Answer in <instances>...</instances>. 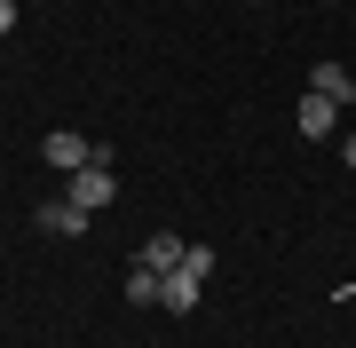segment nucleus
<instances>
[{
	"mask_svg": "<svg viewBox=\"0 0 356 348\" xmlns=\"http://www.w3.org/2000/svg\"><path fill=\"white\" fill-rule=\"evenodd\" d=\"M64 198H72L79 214H103V206H111V198H119V174H111V151H95L88 167H79V174L64 182Z\"/></svg>",
	"mask_w": 356,
	"mask_h": 348,
	"instance_id": "obj_1",
	"label": "nucleus"
},
{
	"mask_svg": "<svg viewBox=\"0 0 356 348\" xmlns=\"http://www.w3.org/2000/svg\"><path fill=\"white\" fill-rule=\"evenodd\" d=\"M40 158H48L56 174H79V167H88V158H95V142L79 135V127H56L48 142H40Z\"/></svg>",
	"mask_w": 356,
	"mask_h": 348,
	"instance_id": "obj_2",
	"label": "nucleus"
},
{
	"mask_svg": "<svg viewBox=\"0 0 356 348\" xmlns=\"http://www.w3.org/2000/svg\"><path fill=\"white\" fill-rule=\"evenodd\" d=\"M206 301V277L198 270H166V293H159V309H175V317H191Z\"/></svg>",
	"mask_w": 356,
	"mask_h": 348,
	"instance_id": "obj_3",
	"label": "nucleus"
},
{
	"mask_svg": "<svg viewBox=\"0 0 356 348\" xmlns=\"http://www.w3.org/2000/svg\"><path fill=\"white\" fill-rule=\"evenodd\" d=\"M293 119H301V135H309V142H325V135H332V119H341V103H332V95H317V88H309L301 103H293Z\"/></svg>",
	"mask_w": 356,
	"mask_h": 348,
	"instance_id": "obj_4",
	"label": "nucleus"
},
{
	"mask_svg": "<svg viewBox=\"0 0 356 348\" xmlns=\"http://www.w3.org/2000/svg\"><path fill=\"white\" fill-rule=\"evenodd\" d=\"M182 254H191V238L159 230V238H143V254H135V261H143V270H159V277H166V270H182Z\"/></svg>",
	"mask_w": 356,
	"mask_h": 348,
	"instance_id": "obj_5",
	"label": "nucleus"
},
{
	"mask_svg": "<svg viewBox=\"0 0 356 348\" xmlns=\"http://www.w3.org/2000/svg\"><path fill=\"white\" fill-rule=\"evenodd\" d=\"M88 222L95 214H79L72 198H48V206H40V230H48V238H88Z\"/></svg>",
	"mask_w": 356,
	"mask_h": 348,
	"instance_id": "obj_6",
	"label": "nucleus"
},
{
	"mask_svg": "<svg viewBox=\"0 0 356 348\" xmlns=\"http://www.w3.org/2000/svg\"><path fill=\"white\" fill-rule=\"evenodd\" d=\"M309 88H317V95H332L341 111L356 103V72H348V64H317V79H309Z\"/></svg>",
	"mask_w": 356,
	"mask_h": 348,
	"instance_id": "obj_7",
	"label": "nucleus"
},
{
	"mask_svg": "<svg viewBox=\"0 0 356 348\" xmlns=\"http://www.w3.org/2000/svg\"><path fill=\"white\" fill-rule=\"evenodd\" d=\"M159 293H166V277L135 261V270H127V301H135V309H159Z\"/></svg>",
	"mask_w": 356,
	"mask_h": 348,
	"instance_id": "obj_8",
	"label": "nucleus"
},
{
	"mask_svg": "<svg viewBox=\"0 0 356 348\" xmlns=\"http://www.w3.org/2000/svg\"><path fill=\"white\" fill-rule=\"evenodd\" d=\"M0 32H16V0H0Z\"/></svg>",
	"mask_w": 356,
	"mask_h": 348,
	"instance_id": "obj_9",
	"label": "nucleus"
},
{
	"mask_svg": "<svg viewBox=\"0 0 356 348\" xmlns=\"http://www.w3.org/2000/svg\"><path fill=\"white\" fill-rule=\"evenodd\" d=\"M348 167H356V135H348Z\"/></svg>",
	"mask_w": 356,
	"mask_h": 348,
	"instance_id": "obj_10",
	"label": "nucleus"
}]
</instances>
